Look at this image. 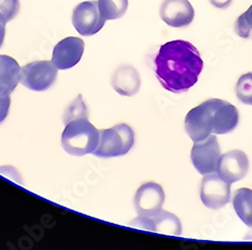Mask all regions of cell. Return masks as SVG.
I'll return each instance as SVG.
<instances>
[{
	"instance_id": "cell-7",
	"label": "cell",
	"mask_w": 252,
	"mask_h": 250,
	"mask_svg": "<svg viewBox=\"0 0 252 250\" xmlns=\"http://www.w3.org/2000/svg\"><path fill=\"white\" fill-rule=\"evenodd\" d=\"M185 128L194 142L204 140L213 133V114L209 100L187 114Z\"/></svg>"
},
{
	"instance_id": "cell-20",
	"label": "cell",
	"mask_w": 252,
	"mask_h": 250,
	"mask_svg": "<svg viewBox=\"0 0 252 250\" xmlns=\"http://www.w3.org/2000/svg\"><path fill=\"white\" fill-rule=\"evenodd\" d=\"M238 99L247 105H252V73L242 75L236 85Z\"/></svg>"
},
{
	"instance_id": "cell-9",
	"label": "cell",
	"mask_w": 252,
	"mask_h": 250,
	"mask_svg": "<svg viewBox=\"0 0 252 250\" xmlns=\"http://www.w3.org/2000/svg\"><path fill=\"white\" fill-rule=\"evenodd\" d=\"M129 225L134 228L157 232L165 235L180 236L182 234V224L179 218L164 210H160L154 216L138 215Z\"/></svg>"
},
{
	"instance_id": "cell-6",
	"label": "cell",
	"mask_w": 252,
	"mask_h": 250,
	"mask_svg": "<svg viewBox=\"0 0 252 250\" xmlns=\"http://www.w3.org/2000/svg\"><path fill=\"white\" fill-rule=\"evenodd\" d=\"M72 22L75 30L83 36H91L99 32L105 25L98 1H85L78 4L73 11Z\"/></svg>"
},
{
	"instance_id": "cell-24",
	"label": "cell",
	"mask_w": 252,
	"mask_h": 250,
	"mask_svg": "<svg viewBox=\"0 0 252 250\" xmlns=\"http://www.w3.org/2000/svg\"><path fill=\"white\" fill-rule=\"evenodd\" d=\"M0 174H2L3 176L7 177L8 179H11L13 180L14 182L16 183H19V184H23L22 182V177L19 176L18 172L13 168V166H2V168H0Z\"/></svg>"
},
{
	"instance_id": "cell-10",
	"label": "cell",
	"mask_w": 252,
	"mask_h": 250,
	"mask_svg": "<svg viewBox=\"0 0 252 250\" xmlns=\"http://www.w3.org/2000/svg\"><path fill=\"white\" fill-rule=\"evenodd\" d=\"M164 203V192L160 185L150 182L138 188L134 196V207L138 215L154 216Z\"/></svg>"
},
{
	"instance_id": "cell-4",
	"label": "cell",
	"mask_w": 252,
	"mask_h": 250,
	"mask_svg": "<svg viewBox=\"0 0 252 250\" xmlns=\"http://www.w3.org/2000/svg\"><path fill=\"white\" fill-rule=\"evenodd\" d=\"M58 69L51 61L30 62L20 70L19 83L32 91H46L56 82Z\"/></svg>"
},
{
	"instance_id": "cell-14",
	"label": "cell",
	"mask_w": 252,
	"mask_h": 250,
	"mask_svg": "<svg viewBox=\"0 0 252 250\" xmlns=\"http://www.w3.org/2000/svg\"><path fill=\"white\" fill-rule=\"evenodd\" d=\"M159 14L167 26L185 28L193 22L195 11L188 0H163Z\"/></svg>"
},
{
	"instance_id": "cell-2",
	"label": "cell",
	"mask_w": 252,
	"mask_h": 250,
	"mask_svg": "<svg viewBox=\"0 0 252 250\" xmlns=\"http://www.w3.org/2000/svg\"><path fill=\"white\" fill-rule=\"evenodd\" d=\"M99 136V130L89 119H76L66 124L62 133V147L71 156H83L95 152Z\"/></svg>"
},
{
	"instance_id": "cell-22",
	"label": "cell",
	"mask_w": 252,
	"mask_h": 250,
	"mask_svg": "<svg viewBox=\"0 0 252 250\" xmlns=\"http://www.w3.org/2000/svg\"><path fill=\"white\" fill-rule=\"evenodd\" d=\"M10 104V92L0 86V124H1L7 117Z\"/></svg>"
},
{
	"instance_id": "cell-12",
	"label": "cell",
	"mask_w": 252,
	"mask_h": 250,
	"mask_svg": "<svg viewBox=\"0 0 252 250\" xmlns=\"http://www.w3.org/2000/svg\"><path fill=\"white\" fill-rule=\"evenodd\" d=\"M85 43L83 39L69 36L55 46L53 51V64L59 70H67L76 66L83 57Z\"/></svg>"
},
{
	"instance_id": "cell-16",
	"label": "cell",
	"mask_w": 252,
	"mask_h": 250,
	"mask_svg": "<svg viewBox=\"0 0 252 250\" xmlns=\"http://www.w3.org/2000/svg\"><path fill=\"white\" fill-rule=\"evenodd\" d=\"M20 70L22 68L13 58L0 55V86L11 93L19 83Z\"/></svg>"
},
{
	"instance_id": "cell-5",
	"label": "cell",
	"mask_w": 252,
	"mask_h": 250,
	"mask_svg": "<svg viewBox=\"0 0 252 250\" xmlns=\"http://www.w3.org/2000/svg\"><path fill=\"white\" fill-rule=\"evenodd\" d=\"M221 150L215 135L197 141L191 152V159L195 169L203 176L215 173L220 158Z\"/></svg>"
},
{
	"instance_id": "cell-1",
	"label": "cell",
	"mask_w": 252,
	"mask_h": 250,
	"mask_svg": "<svg viewBox=\"0 0 252 250\" xmlns=\"http://www.w3.org/2000/svg\"><path fill=\"white\" fill-rule=\"evenodd\" d=\"M204 68L199 51L187 40L167 41L159 48L155 69L160 85L179 94L192 88Z\"/></svg>"
},
{
	"instance_id": "cell-15",
	"label": "cell",
	"mask_w": 252,
	"mask_h": 250,
	"mask_svg": "<svg viewBox=\"0 0 252 250\" xmlns=\"http://www.w3.org/2000/svg\"><path fill=\"white\" fill-rule=\"evenodd\" d=\"M111 84L113 89L122 96H133L140 89V76L132 66H121L113 74Z\"/></svg>"
},
{
	"instance_id": "cell-17",
	"label": "cell",
	"mask_w": 252,
	"mask_h": 250,
	"mask_svg": "<svg viewBox=\"0 0 252 250\" xmlns=\"http://www.w3.org/2000/svg\"><path fill=\"white\" fill-rule=\"evenodd\" d=\"M233 207L241 221L252 227V190L247 188L237 190L233 197Z\"/></svg>"
},
{
	"instance_id": "cell-18",
	"label": "cell",
	"mask_w": 252,
	"mask_h": 250,
	"mask_svg": "<svg viewBox=\"0 0 252 250\" xmlns=\"http://www.w3.org/2000/svg\"><path fill=\"white\" fill-rule=\"evenodd\" d=\"M98 7L105 22L118 19L126 13L128 7V0H99Z\"/></svg>"
},
{
	"instance_id": "cell-25",
	"label": "cell",
	"mask_w": 252,
	"mask_h": 250,
	"mask_svg": "<svg viewBox=\"0 0 252 250\" xmlns=\"http://www.w3.org/2000/svg\"><path fill=\"white\" fill-rule=\"evenodd\" d=\"M7 20L6 18L2 15V13H0V49H1L4 37H5V26H6Z\"/></svg>"
},
{
	"instance_id": "cell-21",
	"label": "cell",
	"mask_w": 252,
	"mask_h": 250,
	"mask_svg": "<svg viewBox=\"0 0 252 250\" xmlns=\"http://www.w3.org/2000/svg\"><path fill=\"white\" fill-rule=\"evenodd\" d=\"M19 8V0H0V13L6 18L7 23L18 14Z\"/></svg>"
},
{
	"instance_id": "cell-27",
	"label": "cell",
	"mask_w": 252,
	"mask_h": 250,
	"mask_svg": "<svg viewBox=\"0 0 252 250\" xmlns=\"http://www.w3.org/2000/svg\"><path fill=\"white\" fill-rule=\"evenodd\" d=\"M243 15H244V17L246 19V22L248 23L249 27L252 29V5L247 9L246 12L243 13Z\"/></svg>"
},
{
	"instance_id": "cell-23",
	"label": "cell",
	"mask_w": 252,
	"mask_h": 250,
	"mask_svg": "<svg viewBox=\"0 0 252 250\" xmlns=\"http://www.w3.org/2000/svg\"><path fill=\"white\" fill-rule=\"evenodd\" d=\"M234 31L242 38H248L252 35V29L249 27L248 23L246 22L243 13L236 20Z\"/></svg>"
},
{
	"instance_id": "cell-19",
	"label": "cell",
	"mask_w": 252,
	"mask_h": 250,
	"mask_svg": "<svg viewBox=\"0 0 252 250\" xmlns=\"http://www.w3.org/2000/svg\"><path fill=\"white\" fill-rule=\"evenodd\" d=\"M81 118L88 119V110L85 102L83 100L82 95L79 94L78 97L67 107L63 120H64V123L66 125L73 120Z\"/></svg>"
},
{
	"instance_id": "cell-11",
	"label": "cell",
	"mask_w": 252,
	"mask_h": 250,
	"mask_svg": "<svg viewBox=\"0 0 252 250\" xmlns=\"http://www.w3.org/2000/svg\"><path fill=\"white\" fill-rule=\"evenodd\" d=\"M249 160L246 154L234 150L222 155L217 165V174L228 184L236 183L247 175Z\"/></svg>"
},
{
	"instance_id": "cell-26",
	"label": "cell",
	"mask_w": 252,
	"mask_h": 250,
	"mask_svg": "<svg viewBox=\"0 0 252 250\" xmlns=\"http://www.w3.org/2000/svg\"><path fill=\"white\" fill-rule=\"evenodd\" d=\"M209 1L213 6L221 9H225L229 7L231 3H232V0H209Z\"/></svg>"
},
{
	"instance_id": "cell-13",
	"label": "cell",
	"mask_w": 252,
	"mask_h": 250,
	"mask_svg": "<svg viewBox=\"0 0 252 250\" xmlns=\"http://www.w3.org/2000/svg\"><path fill=\"white\" fill-rule=\"evenodd\" d=\"M213 114V133L226 134L233 131L239 122V112L232 104L220 100L209 99Z\"/></svg>"
},
{
	"instance_id": "cell-8",
	"label": "cell",
	"mask_w": 252,
	"mask_h": 250,
	"mask_svg": "<svg viewBox=\"0 0 252 250\" xmlns=\"http://www.w3.org/2000/svg\"><path fill=\"white\" fill-rule=\"evenodd\" d=\"M230 184L218 174L206 175L201 184V200L209 209L218 210L230 202Z\"/></svg>"
},
{
	"instance_id": "cell-3",
	"label": "cell",
	"mask_w": 252,
	"mask_h": 250,
	"mask_svg": "<svg viewBox=\"0 0 252 250\" xmlns=\"http://www.w3.org/2000/svg\"><path fill=\"white\" fill-rule=\"evenodd\" d=\"M99 143L93 153L98 157H117L127 154L133 147L135 135L129 125L120 123L109 129L99 130Z\"/></svg>"
}]
</instances>
